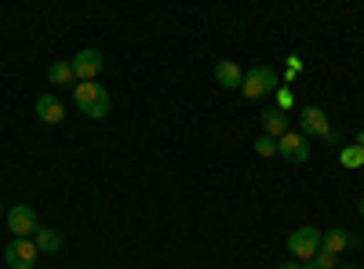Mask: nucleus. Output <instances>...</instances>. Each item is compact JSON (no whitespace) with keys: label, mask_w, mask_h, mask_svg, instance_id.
<instances>
[{"label":"nucleus","mask_w":364,"mask_h":269,"mask_svg":"<svg viewBox=\"0 0 364 269\" xmlns=\"http://www.w3.org/2000/svg\"><path fill=\"white\" fill-rule=\"evenodd\" d=\"M73 102L84 116H91V121H102V116L109 113V95H106V87L99 80H80L73 84Z\"/></svg>","instance_id":"obj_1"},{"label":"nucleus","mask_w":364,"mask_h":269,"mask_svg":"<svg viewBox=\"0 0 364 269\" xmlns=\"http://www.w3.org/2000/svg\"><path fill=\"white\" fill-rule=\"evenodd\" d=\"M299 135L306 138H324L331 146H339V131L328 124V113L321 106H302L299 109Z\"/></svg>","instance_id":"obj_2"},{"label":"nucleus","mask_w":364,"mask_h":269,"mask_svg":"<svg viewBox=\"0 0 364 269\" xmlns=\"http://www.w3.org/2000/svg\"><path fill=\"white\" fill-rule=\"evenodd\" d=\"M273 92H277V73L269 66H252L245 73V80H240V95L245 99H262V95H273Z\"/></svg>","instance_id":"obj_3"},{"label":"nucleus","mask_w":364,"mask_h":269,"mask_svg":"<svg viewBox=\"0 0 364 269\" xmlns=\"http://www.w3.org/2000/svg\"><path fill=\"white\" fill-rule=\"evenodd\" d=\"M321 229L317 226H299L291 236H288V251L299 258V262H310L317 251H321Z\"/></svg>","instance_id":"obj_4"},{"label":"nucleus","mask_w":364,"mask_h":269,"mask_svg":"<svg viewBox=\"0 0 364 269\" xmlns=\"http://www.w3.org/2000/svg\"><path fill=\"white\" fill-rule=\"evenodd\" d=\"M8 229L18 236V241H33V233L41 229V226H37V212H33L29 204L8 207Z\"/></svg>","instance_id":"obj_5"},{"label":"nucleus","mask_w":364,"mask_h":269,"mask_svg":"<svg viewBox=\"0 0 364 269\" xmlns=\"http://www.w3.org/2000/svg\"><path fill=\"white\" fill-rule=\"evenodd\" d=\"M277 157H284L288 164H302L310 160V138L299 135V131H288L277 138Z\"/></svg>","instance_id":"obj_6"},{"label":"nucleus","mask_w":364,"mask_h":269,"mask_svg":"<svg viewBox=\"0 0 364 269\" xmlns=\"http://www.w3.org/2000/svg\"><path fill=\"white\" fill-rule=\"evenodd\" d=\"M4 258H8V269H33L37 265V244L11 236V244L4 248Z\"/></svg>","instance_id":"obj_7"},{"label":"nucleus","mask_w":364,"mask_h":269,"mask_svg":"<svg viewBox=\"0 0 364 269\" xmlns=\"http://www.w3.org/2000/svg\"><path fill=\"white\" fill-rule=\"evenodd\" d=\"M73 73H77V84L80 80H99V73H102V55L95 51V48H84V51H77L73 55Z\"/></svg>","instance_id":"obj_8"},{"label":"nucleus","mask_w":364,"mask_h":269,"mask_svg":"<svg viewBox=\"0 0 364 269\" xmlns=\"http://www.w3.org/2000/svg\"><path fill=\"white\" fill-rule=\"evenodd\" d=\"M353 244H360V241H357L350 229H328V233L321 236V251H328V255H339V251H346V248H353Z\"/></svg>","instance_id":"obj_9"},{"label":"nucleus","mask_w":364,"mask_h":269,"mask_svg":"<svg viewBox=\"0 0 364 269\" xmlns=\"http://www.w3.org/2000/svg\"><path fill=\"white\" fill-rule=\"evenodd\" d=\"M37 116L44 124H63L66 109H63V102H58L55 95H37Z\"/></svg>","instance_id":"obj_10"},{"label":"nucleus","mask_w":364,"mask_h":269,"mask_svg":"<svg viewBox=\"0 0 364 269\" xmlns=\"http://www.w3.org/2000/svg\"><path fill=\"white\" fill-rule=\"evenodd\" d=\"M288 131H291L288 113H281V109H266V113H262V135L281 138V135H288Z\"/></svg>","instance_id":"obj_11"},{"label":"nucleus","mask_w":364,"mask_h":269,"mask_svg":"<svg viewBox=\"0 0 364 269\" xmlns=\"http://www.w3.org/2000/svg\"><path fill=\"white\" fill-rule=\"evenodd\" d=\"M215 80H219V87H240L245 73H240V66H237V62L223 58V62H215Z\"/></svg>","instance_id":"obj_12"},{"label":"nucleus","mask_w":364,"mask_h":269,"mask_svg":"<svg viewBox=\"0 0 364 269\" xmlns=\"http://www.w3.org/2000/svg\"><path fill=\"white\" fill-rule=\"evenodd\" d=\"M33 244H37V251H44V255H55L58 248H63V233H55V229L41 226V229L33 233Z\"/></svg>","instance_id":"obj_13"},{"label":"nucleus","mask_w":364,"mask_h":269,"mask_svg":"<svg viewBox=\"0 0 364 269\" xmlns=\"http://www.w3.org/2000/svg\"><path fill=\"white\" fill-rule=\"evenodd\" d=\"M48 80L51 84H77V73H73L70 62H51L48 66Z\"/></svg>","instance_id":"obj_14"},{"label":"nucleus","mask_w":364,"mask_h":269,"mask_svg":"<svg viewBox=\"0 0 364 269\" xmlns=\"http://www.w3.org/2000/svg\"><path fill=\"white\" fill-rule=\"evenodd\" d=\"M339 160H343V168H350V171L364 168V146H343Z\"/></svg>","instance_id":"obj_15"},{"label":"nucleus","mask_w":364,"mask_h":269,"mask_svg":"<svg viewBox=\"0 0 364 269\" xmlns=\"http://www.w3.org/2000/svg\"><path fill=\"white\" fill-rule=\"evenodd\" d=\"M302 269H339V255H328V251H317L310 262H302Z\"/></svg>","instance_id":"obj_16"},{"label":"nucleus","mask_w":364,"mask_h":269,"mask_svg":"<svg viewBox=\"0 0 364 269\" xmlns=\"http://www.w3.org/2000/svg\"><path fill=\"white\" fill-rule=\"evenodd\" d=\"M255 153H259V157H277V138L259 135V138H255Z\"/></svg>","instance_id":"obj_17"},{"label":"nucleus","mask_w":364,"mask_h":269,"mask_svg":"<svg viewBox=\"0 0 364 269\" xmlns=\"http://www.w3.org/2000/svg\"><path fill=\"white\" fill-rule=\"evenodd\" d=\"M277 106H281V113L291 106V92H288V87H281V92H277Z\"/></svg>","instance_id":"obj_18"},{"label":"nucleus","mask_w":364,"mask_h":269,"mask_svg":"<svg viewBox=\"0 0 364 269\" xmlns=\"http://www.w3.org/2000/svg\"><path fill=\"white\" fill-rule=\"evenodd\" d=\"M277 269H302V262H281Z\"/></svg>","instance_id":"obj_19"},{"label":"nucleus","mask_w":364,"mask_h":269,"mask_svg":"<svg viewBox=\"0 0 364 269\" xmlns=\"http://www.w3.org/2000/svg\"><path fill=\"white\" fill-rule=\"evenodd\" d=\"M357 215H364V197L357 200Z\"/></svg>","instance_id":"obj_20"},{"label":"nucleus","mask_w":364,"mask_h":269,"mask_svg":"<svg viewBox=\"0 0 364 269\" xmlns=\"http://www.w3.org/2000/svg\"><path fill=\"white\" fill-rule=\"evenodd\" d=\"M339 269H357V265H343V262H339Z\"/></svg>","instance_id":"obj_21"},{"label":"nucleus","mask_w":364,"mask_h":269,"mask_svg":"<svg viewBox=\"0 0 364 269\" xmlns=\"http://www.w3.org/2000/svg\"><path fill=\"white\" fill-rule=\"evenodd\" d=\"M0 215H4V200H0Z\"/></svg>","instance_id":"obj_22"}]
</instances>
